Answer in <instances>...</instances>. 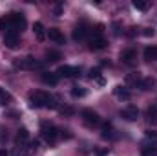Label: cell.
<instances>
[{
	"label": "cell",
	"instance_id": "6da1fadb",
	"mask_svg": "<svg viewBox=\"0 0 157 156\" xmlns=\"http://www.w3.org/2000/svg\"><path fill=\"white\" fill-rule=\"evenodd\" d=\"M6 17H7V26H9V31H13V33H18V35H20V33L26 30L28 20H26V17H24L22 13L13 11V13H7Z\"/></svg>",
	"mask_w": 157,
	"mask_h": 156
},
{
	"label": "cell",
	"instance_id": "7a4b0ae2",
	"mask_svg": "<svg viewBox=\"0 0 157 156\" xmlns=\"http://www.w3.org/2000/svg\"><path fill=\"white\" fill-rule=\"evenodd\" d=\"M40 132H42V138L48 142V143H57V140L60 138V130L53 125V123H48V121H42L40 125Z\"/></svg>",
	"mask_w": 157,
	"mask_h": 156
},
{
	"label": "cell",
	"instance_id": "3957f363",
	"mask_svg": "<svg viewBox=\"0 0 157 156\" xmlns=\"http://www.w3.org/2000/svg\"><path fill=\"white\" fill-rule=\"evenodd\" d=\"M48 97L49 94L48 92H42V90H33L29 92V107L31 109H46V103H48Z\"/></svg>",
	"mask_w": 157,
	"mask_h": 156
},
{
	"label": "cell",
	"instance_id": "277c9868",
	"mask_svg": "<svg viewBox=\"0 0 157 156\" xmlns=\"http://www.w3.org/2000/svg\"><path fill=\"white\" fill-rule=\"evenodd\" d=\"M15 68H20V70H42L44 63L37 61L35 57H24V59L15 63Z\"/></svg>",
	"mask_w": 157,
	"mask_h": 156
},
{
	"label": "cell",
	"instance_id": "5b68a950",
	"mask_svg": "<svg viewBox=\"0 0 157 156\" xmlns=\"http://www.w3.org/2000/svg\"><path fill=\"white\" fill-rule=\"evenodd\" d=\"M80 117H82L84 125H86V127H90V129H93V127H99V125H101V117H99V114H97L95 110H91V109H84V110L80 112Z\"/></svg>",
	"mask_w": 157,
	"mask_h": 156
},
{
	"label": "cell",
	"instance_id": "8992f818",
	"mask_svg": "<svg viewBox=\"0 0 157 156\" xmlns=\"http://www.w3.org/2000/svg\"><path fill=\"white\" fill-rule=\"evenodd\" d=\"M57 76H59V77H64V79L80 77V68H77V66H70V64H64V66H59Z\"/></svg>",
	"mask_w": 157,
	"mask_h": 156
},
{
	"label": "cell",
	"instance_id": "52a82bcc",
	"mask_svg": "<svg viewBox=\"0 0 157 156\" xmlns=\"http://www.w3.org/2000/svg\"><path fill=\"white\" fill-rule=\"evenodd\" d=\"M4 44H6V48H9V50L18 48V44H20V35H18V33H13V31H7V33L4 35Z\"/></svg>",
	"mask_w": 157,
	"mask_h": 156
},
{
	"label": "cell",
	"instance_id": "ba28073f",
	"mask_svg": "<svg viewBox=\"0 0 157 156\" xmlns=\"http://www.w3.org/2000/svg\"><path fill=\"white\" fill-rule=\"evenodd\" d=\"M121 117H124L126 121H137V117H139V109L133 107V105H128V107H124V109L121 110Z\"/></svg>",
	"mask_w": 157,
	"mask_h": 156
},
{
	"label": "cell",
	"instance_id": "9c48e42d",
	"mask_svg": "<svg viewBox=\"0 0 157 156\" xmlns=\"http://www.w3.org/2000/svg\"><path fill=\"white\" fill-rule=\"evenodd\" d=\"M121 61H122L124 64H128V66H133V64L137 63V51H135L133 48L124 50V51L121 53Z\"/></svg>",
	"mask_w": 157,
	"mask_h": 156
},
{
	"label": "cell",
	"instance_id": "30bf717a",
	"mask_svg": "<svg viewBox=\"0 0 157 156\" xmlns=\"http://www.w3.org/2000/svg\"><path fill=\"white\" fill-rule=\"evenodd\" d=\"M26 143H29V130L28 129H18L17 130V136H15V145L17 147H24Z\"/></svg>",
	"mask_w": 157,
	"mask_h": 156
},
{
	"label": "cell",
	"instance_id": "8fae6325",
	"mask_svg": "<svg viewBox=\"0 0 157 156\" xmlns=\"http://www.w3.org/2000/svg\"><path fill=\"white\" fill-rule=\"evenodd\" d=\"M88 33H90V28L84 24V22H80V24H77L75 28H73V40H84L86 37H88Z\"/></svg>",
	"mask_w": 157,
	"mask_h": 156
},
{
	"label": "cell",
	"instance_id": "7c38bea8",
	"mask_svg": "<svg viewBox=\"0 0 157 156\" xmlns=\"http://www.w3.org/2000/svg\"><path fill=\"white\" fill-rule=\"evenodd\" d=\"M101 136L104 140H113L115 138V130H113V125L110 121H104L101 123Z\"/></svg>",
	"mask_w": 157,
	"mask_h": 156
},
{
	"label": "cell",
	"instance_id": "4fadbf2b",
	"mask_svg": "<svg viewBox=\"0 0 157 156\" xmlns=\"http://www.w3.org/2000/svg\"><path fill=\"white\" fill-rule=\"evenodd\" d=\"M48 37L53 40L55 44H64V42H66V39H64V33H62L59 28H49V30H48Z\"/></svg>",
	"mask_w": 157,
	"mask_h": 156
},
{
	"label": "cell",
	"instance_id": "5bb4252c",
	"mask_svg": "<svg viewBox=\"0 0 157 156\" xmlns=\"http://www.w3.org/2000/svg\"><path fill=\"white\" fill-rule=\"evenodd\" d=\"M144 119H146V123L148 125H157V101L152 105V107H148V110H146V114H144Z\"/></svg>",
	"mask_w": 157,
	"mask_h": 156
},
{
	"label": "cell",
	"instance_id": "9a60e30c",
	"mask_svg": "<svg viewBox=\"0 0 157 156\" xmlns=\"http://www.w3.org/2000/svg\"><path fill=\"white\" fill-rule=\"evenodd\" d=\"M108 46V42L104 37H91L90 39V50H93V51H97V50H104Z\"/></svg>",
	"mask_w": 157,
	"mask_h": 156
},
{
	"label": "cell",
	"instance_id": "2e32d148",
	"mask_svg": "<svg viewBox=\"0 0 157 156\" xmlns=\"http://www.w3.org/2000/svg\"><path fill=\"white\" fill-rule=\"evenodd\" d=\"M42 83H46V84H51V86H55L57 83H59V76L57 74H51V72H42Z\"/></svg>",
	"mask_w": 157,
	"mask_h": 156
},
{
	"label": "cell",
	"instance_id": "e0dca14e",
	"mask_svg": "<svg viewBox=\"0 0 157 156\" xmlns=\"http://www.w3.org/2000/svg\"><path fill=\"white\" fill-rule=\"evenodd\" d=\"M90 79H91V81H95V83H97V84H101V86L106 83V79L102 77V74H101V70H99V68H91V70H90Z\"/></svg>",
	"mask_w": 157,
	"mask_h": 156
},
{
	"label": "cell",
	"instance_id": "ac0fdd59",
	"mask_svg": "<svg viewBox=\"0 0 157 156\" xmlns=\"http://www.w3.org/2000/svg\"><path fill=\"white\" fill-rule=\"evenodd\" d=\"M33 33H35V37L39 40H44L48 37V31L44 30V26H42L40 22H35V24H33Z\"/></svg>",
	"mask_w": 157,
	"mask_h": 156
},
{
	"label": "cell",
	"instance_id": "d6986e66",
	"mask_svg": "<svg viewBox=\"0 0 157 156\" xmlns=\"http://www.w3.org/2000/svg\"><path fill=\"white\" fill-rule=\"evenodd\" d=\"M141 81H143V76H141L139 72H132V74L126 76V83H128V84L137 86V84H141Z\"/></svg>",
	"mask_w": 157,
	"mask_h": 156
},
{
	"label": "cell",
	"instance_id": "ffe728a7",
	"mask_svg": "<svg viewBox=\"0 0 157 156\" xmlns=\"http://www.w3.org/2000/svg\"><path fill=\"white\" fill-rule=\"evenodd\" d=\"M143 55H144V61H157V46H148Z\"/></svg>",
	"mask_w": 157,
	"mask_h": 156
},
{
	"label": "cell",
	"instance_id": "44dd1931",
	"mask_svg": "<svg viewBox=\"0 0 157 156\" xmlns=\"http://www.w3.org/2000/svg\"><path fill=\"white\" fill-rule=\"evenodd\" d=\"M60 59H62L60 51H55V50H48V51H46V61H48V63H57V61H60Z\"/></svg>",
	"mask_w": 157,
	"mask_h": 156
},
{
	"label": "cell",
	"instance_id": "7402d4cb",
	"mask_svg": "<svg viewBox=\"0 0 157 156\" xmlns=\"http://www.w3.org/2000/svg\"><path fill=\"white\" fill-rule=\"evenodd\" d=\"M113 92H115V96H117L119 99H130V96H132V94L128 92V88H126V86H121V84L115 86Z\"/></svg>",
	"mask_w": 157,
	"mask_h": 156
},
{
	"label": "cell",
	"instance_id": "603a6c76",
	"mask_svg": "<svg viewBox=\"0 0 157 156\" xmlns=\"http://www.w3.org/2000/svg\"><path fill=\"white\" fill-rule=\"evenodd\" d=\"M154 86H155V79L154 77H144L141 81V84H139L141 90H152Z\"/></svg>",
	"mask_w": 157,
	"mask_h": 156
},
{
	"label": "cell",
	"instance_id": "cb8c5ba5",
	"mask_svg": "<svg viewBox=\"0 0 157 156\" xmlns=\"http://www.w3.org/2000/svg\"><path fill=\"white\" fill-rule=\"evenodd\" d=\"M143 156H157V145H152V143H148V145H144L143 147Z\"/></svg>",
	"mask_w": 157,
	"mask_h": 156
},
{
	"label": "cell",
	"instance_id": "d4e9b609",
	"mask_svg": "<svg viewBox=\"0 0 157 156\" xmlns=\"http://www.w3.org/2000/svg\"><path fill=\"white\" fill-rule=\"evenodd\" d=\"M11 101H13L11 94H9V92H6L4 88H0V105H9Z\"/></svg>",
	"mask_w": 157,
	"mask_h": 156
},
{
	"label": "cell",
	"instance_id": "484cf974",
	"mask_svg": "<svg viewBox=\"0 0 157 156\" xmlns=\"http://www.w3.org/2000/svg\"><path fill=\"white\" fill-rule=\"evenodd\" d=\"M144 138H146V142H150L152 145H157V130L148 129V130L144 132Z\"/></svg>",
	"mask_w": 157,
	"mask_h": 156
},
{
	"label": "cell",
	"instance_id": "4316f807",
	"mask_svg": "<svg viewBox=\"0 0 157 156\" xmlns=\"http://www.w3.org/2000/svg\"><path fill=\"white\" fill-rule=\"evenodd\" d=\"M133 7L139 9V11H146V9L150 7V4L144 2V0H133Z\"/></svg>",
	"mask_w": 157,
	"mask_h": 156
},
{
	"label": "cell",
	"instance_id": "83f0119b",
	"mask_svg": "<svg viewBox=\"0 0 157 156\" xmlns=\"http://www.w3.org/2000/svg\"><path fill=\"white\" fill-rule=\"evenodd\" d=\"M71 96H73V97H84V96H86V88H82V86H73V88H71Z\"/></svg>",
	"mask_w": 157,
	"mask_h": 156
},
{
	"label": "cell",
	"instance_id": "f1b7e54d",
	"mask_svg": "<svg viewBox=\"0 0 157 156\" xmlns=\"http://www.w3.org/2000/svg\"><path fill=\"white\" fill-rule=\"evenodd\" d=\"M59 112H60L62 116H73V114H75V109H73V107H60Z\"/></svg>",
	"mask_w": 157,
	"mask_h": 156
},
{
	"label": "cell",
	"instance_id": "f546056e",
	"mask_svg": "<svg viewBox=\"0 0 157 156\" xmlns=\"http://www.w3.org/2000/svg\"><path fill=\"white\" fill-rule=\"evenodd\" d=\"M7 140V129L6 127H0V143H4Z\"/></svg>",
	"mask_w": 157,
	"mask_h": 156
},
{
	"label": "cell",
	"instance_id": "4dcf8cb0",
	"mask_svg": "<svg viewBox=\"0 0 157 156\" xmlns=\"http://www.w3.org/2000/svg\"><path fill=\"white\" fill-rule=\"evenodd\" d=\"M112 28H113V35H121V33H122V31H121V24H119V22H113V24H112Z\"/></svg>",
	"mask_w": 157,
	"mask_h": 156
},
{
	"label": "cell",
	"instance_id": "1f68e13d",
	"mask_svg": "<svg viewBox=\"0 0 157 156\" xmlns=\"http://www.w3.org/2000/svg\"><path fill=\"white\" fill-rule=\"evenodd\" d=\"M143 35H144V37H154L155 31H154L152 28H144V30H143Z\"/></svg>",
	"mask_w": 157,
	"mask_h": 156
},
{
	"label": "cell",
	"instance_id": "d6a6232c",
	"mask_svg": "<svg viewBox=\"0 0 157 156\" xmlns=\"http://www.w3.org/2000/svg\"><path fill=\"white\" fill-rule=\"evenodd\" d=\"M62 13V4H59L57 7H55V15H60Z\"/></svg>",
	"mask_w": 157,
	"mask_h": 156
},
{
	"label": "cell",
	"instance_id": "836d02e7",
	"mask_svg": "<svg viewBox=\"0 0 157 156\" xmlns=\"http://www.w3.org/2000/svg\"><path fill=\"white\" fill-rule=\"evenodd\" d=\"M0 156H9V153L6 149H0Z\"/></svg>",
	"mask_w": 157,
	"mask_h": 156
}]
</instances>
